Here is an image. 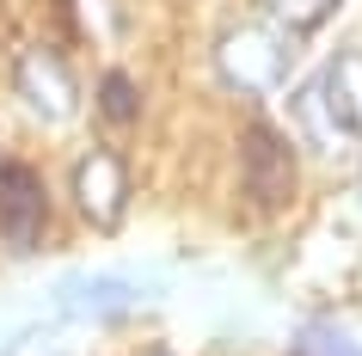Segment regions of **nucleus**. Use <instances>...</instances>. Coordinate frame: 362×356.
I'll use <instances>...</instances> for the list:
<instances>
[{
  "instance_id": "obj_1",
  "label": "nucleus",
  "mask_w": 362,
  "mask_h": 356,
  "mask_svg": "<svg viewBox=\"0 0 362 356\" xmlns=\"http://www.w3.org/2000/svg\"><path fill=\"white\" fill-rule=\"evenodd\" d=\"M288 68H295V31H283L276 19H246L215 38V74L233 93H270L288 80Z\"/></svg>"
},
{
  "instance_id": "obj_2",
  "label": "nucleus",
  "mask_w": 362,
  "mask_h": 356,
  "mask_svg": "<svg viewBox=\"0 0 362 356\" xmlns=\"http://www.w3.org/2000/svg\"><path fill=\"white\" fill-rule=\"evenodd\" d=\"M240 178H246L252 209H264V215L295 203V185H301L295 148H288V135L276 123H264V117L246 123V135H240Z\"/></svg>"
},
{
  "instance_id": "obj_3",
  "label": "nucleus",
  "mask_w": 362,
  "mask_h": 356,
  "mask_svg": "<svg viewBox=\"0 0 362 356\" xmlns=\"http://www.w3.org/2000/svg\"><path fill=\"white\" fill-rule=\"evenodd\" d=\"M49 227V190L31 160H0V240L13 252H37Z\"/></svg>"
},
{
  "instance_id": "obj_4",
  "label": "nucleus",
  "mask_w": 362,
  "mask_h": 356,
  "mask_svg": "<svg viewBox=\"0 0 362 356\" xmlns=\"http://www.w3.org/2000/svg\"><path fill=\"white\" fill-rule=\"evenodd\" d=\"M13 93H19L43 123H68V117L80 111V80H74V68H68L62 50H25V56L13 62Z\"/></svg>"
},
{
  "instance_id": "obj_5",
  "label": "nucleus",
  "mask_w": 362,
  "mask_h": 356,
  "mask_svg": "<svg viewBox=\"0 0 362 356\" xmlns=\"http://www.w3.org/2000/svg\"><path fill=\"white\" fill-rule=\"evenodd\" d=\"M74 203L98 234H111L123 222V203H129V166H123V154H111V148L80 154L74 160Z\"/></svg>"
},
{
  "instance_id": "obj_6",
  "label": "nucleus",
  "mask_w": 362,
  "mask_h": 356,
  "mask_svg": "<svg viewBox=\"0 0 362 356\" xmlns=\"http://www.w3.org/2000/svg\"><path fill=\"white\" fill-rule=\"evenodd\" d=\"M141 282L135 277H117V270H86V277H68L56 282V307L68 319H111V314H129L141 307Z\"/></svg>"
},
{
  "instance_id": "obj_7",
  "label": "nucleus",
  "mask_w": 362,
  "mask_h": 356,
  "mask_svg": "<svg viewBox=\"0 0 362 356\" xmlns=\"http://www.w3.org/2000/svg\"><path fill=\"white\" fill-rule=\"evenodd\" d=\"M320 80H325V98H332L338 123L350 130V142H362V50H344V56H332Z\"/></svg>"
},
{
  "instance_id": "obj_8",
  "label": "nucleus",
  "mask_w": 362,
  "mask_h": 356,
  "mask_svg": "<svg viewBox=\"0 0 362 356\" xmlns=\"http://www.w3.org/2000/svg\"><path fill=\"white\" fill-rule=\"evenodd\" d=\"M295 117H301L307 142H313L320 154L350 148V130H344V123H338V111H332V98H325V80H307L301 93H295Z\"/></svg>"
},
{
  "instance_id": "obj_9",
  "label": "nucleus",
  "mask_w": 362,
  "mask_h": 356,
  "mask_svg": "<svg viewBox=\"0 0 362 356\" xmlns=\"http://www.w3.org/2000/svg\"><path fill=\"white\" fill-rule=\"evenodd\" d=\"M0 356H74V332L62 319H37V326H19L6 338Z\"/></svg>"
},
{
  "instance_id": "obj_10",
  "label": "nucleus",
  "mask_w": 362,
  "mask_h": 356,
  "mask_svg": "<svg viewBox=\"0 0 362 356\" xmlns=\"http://www.w3.org/2000/svg\"><path fill=\"white\" fill-rule=\"evenodd\" d=\"M264 6V19H276L283 31H313L338 13V0H258Z\"/></svg>"
},
{
  "instance_id": "obj_11",
  "label": "nucleus",
  "mask_w": 362,
  "mask_h": 356,
  "mask_svg": "<svg viewBox=\"0 0 362 356\" xmlns=\"http://www.w3.org/2000/svg\"><path fill=\"white\" fill-rule=\"evenodd\" d=\"M295 356H362V344L344 326H332V319H313V326H301V338H295Z\"/></svg>"
},
{
  "instance_id": "obj_12",
  "label": "nucleus",
  "mask_w": 362,
  "mask_h": 356,
  "mask_svg": "<svg viewBox=\"0 0 362 356\" xmlns=\"http://www.w3.org/2000/svg\"><path fill=\"white\" fill-rule=\"evenodd\" d=\"M98 111H105V123H129V117L141 111L135 80L129 74H105V80H98Z\"/></svg>"
},
{
  "instance_id": "obj_13",
  "label": "nucleus",
  "mask_w": 362,
  "mask_h": 356,
  "mask_svg": "<svg viewBox=\"0 0 362 356\" xmlns=\"http://www.w3.org/2000/svg\"><path fill=\"white\" fill-rule=\"evenodd\" d=\"M141 356H166V350H141Z\"/></svg>"
}]
</instances>
